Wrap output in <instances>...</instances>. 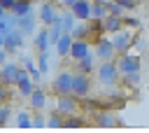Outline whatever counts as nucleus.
I'll use <instances>...</instances> for the list:
<instances>
[{
    "mask_svg": "<svg viewBox=\"0 0 149 133\" xmlns=\"http://www.w3.org/2000/svg\"><path fill=\"white\" fill-rule=\"evenodd\" d=\"M95 77L102 86H116L119 79H121V70L116 65V58H109V61H100V65L95 68Z\"/></svg>",
    "mask_w": 149,
    "mask_h": 133,
    "instance_id": "obj_1",
    "label": "nucleus"
},
{
    "mask_svg": "<svg viewBox=\"0 0 149 133\" xmlns=\"http://www.w3.org/2000/svg\"><path fill=\"white\" fill-rule=\"evenodd\" d=\"M28 75V70L23 68V65H19V63H14V61H5L2 65H0V82L2 84H14L16 86V82L21 79V77H26Z\"/></svg>",
    "mask_w": 149,
    "mask_h": 133,
    "instance_id": "obj_2",
    "label": "nucleus"
},
{
    "mask_svg": "<svg viewBox=\"0 0 149 133\" xmlns=\"http://www.w3.org/2000/svg\"><path fill=\"white\" fill-rule=\"evenodd\" d=\"M72 77H74V72L61 70V72L54 77V82H51V91H54L56 96H68V93H72Z\"/></svg>",
    "mask_w": 149,
    "mask_h": 133,
    "instance_id": "obj_3",
    "label": "nucleus"
},
{
    "mask_svg": "<svg viewBox=\"0 0 149 133\" xmlns=\"http://www.w3.org/2000/svg\"><path fill=\"white\" fill-rule=\"evenodd\" d=\"M88 93H91V75L74 70V77H72V96H77L79 100H84Z\"/></svg>",
    "mask_w": 149,
    "mask_h": 133,
    "instance_id": "obj_4",
    "label": "nucleus"
},
{
    "mask_svg": "<svg viewBox=\"0 0 149 133\" xmlns=\"http://www.w3.org/2000/svg\"><path fill=\"white\" fill-rule=\"evenodd\" d=\"M116 65H119V70H121V75H123V72H135V70H140V68H142V61H140L137 54L123 51V54H119Z\"/></svg>",
    "mask_w": 149,
    "mask_h": 133,
    "instance_id": "obj_5",
    "label": "nucleus"
},
{
    "mask_svg": "<svg viewBox=\"0 0 149 133\" xmlns=\"http://www.w3.org/2000/svg\"><path fill=\"white\" fill-rule=\"evenodd\" d=\"M109 40H112L116 54H123V51H128V49L133 47V35H130L128 30H116V33L109 35Z\"/></svg>",
    "mask_w": 149,
    "mask_h": 133,
    "instance_id": "obj_6",
    "label": "nucleus"
},
{
    "mask_svg": "<svg viewBox=\"0 0 149 133\" xmlns=\"http://www.w3.org/2000/svg\"><path fill=\"white\" fill-rule=\"evenodd\" d=\"M93 54H95V58H98V61H109V58H116V49H114L112 40H105V37H100V40L95 42Z\"/></svg>",
    "mask_w": 149,
    "mask_h": 133,
    "instance_id": "obj_7",
    "label": "nucleus"
},
{
    "mask_svg": "<svg viewBox=\"0 0 149 133\" xmlns=\"http://www.w3.org/2000/svg\"><path fill=\"white\" fill-rule=\"evenodd\" d=\"M77 107H79V98L72 96V93H68V96H58V100H56V110H58L61 114H65V117L74 114Z\"/></svg>",
    "mask_w": 149,
    "mask_h": 133,
    "instance_id": "obj_8",
    "label": "nucleus"
},
{
    "mask_svg": "<svg viewBox=\"0 0 149 133\" xmlns=\"http://www.w3.org/2000/svg\"><path fill=\"white\" fill-rule=\"evenodd\" d=\"M93 124L95 126H100V128H112V126H121V121H119V117L112 112V110H100V112H95V117H93Z\"/></svg>",
    "mask_w": 149,
    "mask_h": 133,
    "instance_id": "obj_9",
    "label": "nucleus"
},
{
    "mask_svg": "<svg viewBox=\"0 0 149 133\" xmlns=\"http://www.w3.org/2000/svg\"><path fill=\"white\" fill-rule=\"evenodd\" d=\"M23 47V33L14 26L9 33H5V49L9 51V54H14V51H19Z\"/></svg>",
    "mask_w": 149,
    "mask_h": 133,
    "instance_id": "obj_10",
    "label": "nucleus"
},
{
    "mask_svg": "<svg viewBox=\"0 0 149 133\" xmlns=\"http://www.w3.org/2000/svg\"><path fill=\"white\" fill-rule=\"evenodd\" d=\"M88 44H91V42H88L86 37H81V40H72V47H70V54H68V56H72L74 61L88 56V54H91V47H88Z\"/></svg>",
    "mask_w": 149,
    "mask_h": 133,
    "instance_id": "obj_11",
    "label": "nucleus"
},
{
    "mask_svg": "<svg viewBox=\"0 0 149 133\" xmlns=\"http://www.w3.org/2000/svg\"><path fill=\"white\" fill-rule=\"evenodd\" d=\"M70 12L74 14L77 21H88L91 19V0H74V5L70 7Z\"/></svg>",
    "mask_w": 149,
    "mask_h": 133,
    "instance_id": "obj_12",
    "label": "nucleus"
},
{
    "mask_svg": "<svg viewBox=\"0 0 149 133\" xmlns=\"http://www.w3.org/2000/svg\"><path fill=\"white\" fill-rule=\"evenodd\" d=\"M28 103H30V107L37 112V110H44L47 107V93H44V89H40L37 84H35V89H33V93L28 96Z\"/></svg>",
    "mask_w": 149,
    "mask_h": 133,
    "instance_id": "obj_13",
    "label": "nucleus"
},
{
    "mask_svg": "<svg viewBox=\"0 0 149 133\" xmlns=\"http://www.w3.org/2000/svg\"><path fill=\"white\" fill-rule=\"evenodd\" d=\"M121 26H123V16H116V14H107V16L102 19V33H107V35H112V33L121 30Z\"/></svg>",
    "mask_w": 149,
    "mask_h": 133,
    "instance_id": "obj_14",
    "label": "nucleus"
},
{
    "mask_svg": "<svg viewBox=\"0 0 149 133\" xmlns=\"http://www.w3.org/2000/svg\"><path fill=\"white\" fill-rule=\"evenodd\" d=\"M16 28L23 33V35H30L35 33V14H26V16H16Z\"/></svg>",
    "mask_w": 149,
    "mask_h": 133,
    "instance_id": "obj_15",
    "label": "nucleus"
},
{
    "mask_svg": "<svg viewBox=\"0 0 149 133\" xmlns=\"http://www.w3.org/2000/svg\"><path fill=\"white\" fill-rule=\"evenodd\" d=\"M54 47H56V54L58 56H68L70 54V47H72V33H65L63 30V35L58 37V42Z\"/></svg>",
    "mask_w": 149,
    "mask_h": 133,
    "instance_id": "obj_16",
    "label": "nucleus"
},
{
    "mask_svg": "<svg viewBox=\"0 0 149 133\" xmlns=\"http://www.w3.org/2000/svg\"><path fill=\"white\" fill-rule=\"evenodd\" d=\"M58 12H56V5L49 0V2H44L42 7H40V21L44 23V26H49L51 21H54V16H56Z\"/></svg>",
    "mask_w": 149,
    "mask_h": 133,
    "instance_id": "obj_17",
    "label": "nucleus"
},
{
    "mask_svg": "<svg viewBox=\"0 0 149 133\" xmlns=\"http://www.w3.org/2000/svg\"><path fill=\"white\" fill-rule=\"evenodd\" d=\"M33 89H35V82L30 79V75H26V77H21V79L16 82V91H19L21 98H28V96L33 93Z\"/></svg>",
    "mask_w": 149,
    "mask_h": 133,
    "instance_id": "obj_18",
    "label": "nucleus"
},
{
    "mask_svg": "<svg viewBox=\"0 0 149 133\" xmlns=\"http://www.w3.org/2000/svg\"><path fill=\"white\" fill-rule=\"evenodd\" d=\"M49 47H51L49 30H47V28H42V30L35 35V49H37V51H49Z\"/></svg>",
    "mask_w": 149,
    "mask_h": 133,
    "instance_id": "obj_19",
    "label": "nucleus"
},
{
    "mask_svg": "<svg viewBox=\"0 0 149 133\" xmlns=\"http://www.w3.org/2000/svg\"><path fill=\"white\" fill-rule=\"evenodd\" d=\"M30 12H33V2H30V0H16L14 7H12V14H14V16H26V14H30Z\"/></svg>",
    "mask_w": 149,
    "mask_h": 133,
    "instance_id": "obj_20",
    "label": "nucleus"
},
{
    "mask_svg": "<svg viewBox=\"0 0 149 133\" xmlns=\"http://www.w3.org/2000/svg\"><path fill=\"white\" fill-rule=\"evenodd\" d=\"M93 61H95V54H88V56L79 58V61H77V70H79V72L91 75V72H93Z\"/></svg>",
    "mask_w": 149,
    "mask_h": 133,
    "instance_id": "obj_21",
    "label": "nucleus"
},
{
    "mask_svg": "<svg viewBox=\"0 0 149 133\" xmlns=\"http://www.w3.org/2000/svg\"><path fill=\"white\" fill-rule=\"evenodd\" d=\"M14 121H16L19 128H33V117H30L26 110H19V112L14 114Z\"/></svg>",
    "mask_w": 149,
    "mask_h": 133,
    "instance_id": "obj_22",
    "label": "nucleus"
},
{
    "mask_svg": "<svg viewBox=\"0 0 149 133\" xmlns=\"http://www.w3.org/2000/svg\"><path fill=\"white\" fill-rule=\"evenodd\" d=\"M63 124H65V114H61L58 110H54L47 117V128H63Z\"/></svg>",
    "mask_w": 149,
    "mask_h": 133,
    "instance_id": "obj_23",
    "label": "nucleus"
},
{
    "mask_svg": "<svg viewBox=\"0 0 149 133\" xmlns=\"http://www.w3.org/2000/svg\"><path fill=\"white\" fill-rule=\"evenodd\" d=\"M107 16V2H93L91 0V19H105Z\"/></svg>",
    "mask_w": 149,
    "mask_h": 133,
    "instance_id": "obj_24",
    "label": "nucleus"
},
{
    "mask_svg": "<svg viewBox=\"0 0 149 133\" xmlns=\"http://www.w3.org/2000/svg\"><path fill=\"white\" fill-rule=\"evenodd\" d=\"M84 126H86V117H79V114L65 117V124H63V128H84Z\"/></svg>",
    "mask_w": 149,
    "mask_h": 133,
    "instance_id": "obj_25",
    "label": "nucleus"
},
{
    "mask_svg": "<svg viewBox=\"0 0 149 133\" xmlns=\"http://www.w3.org/2000/svg\"><path fill=\"white\" fill-rule=\"evenodd\" d=\"M23 68L28 70V75H30V79H33L35 84H40V79H42V70H40V68H35L30 58H26V61H23Z\"/></svg>",
    "mask_w": 149,
    "mask_h": 133,
    "instance_id": "obj_26",
    "label": "nucleus"
},
{
    "mask_svg": "<svg viewBox=\"0 0 149 133\" xmlns=\"http://www.w3.org/2000/svg\"><path fill=\"white\" fill-rule=\"evenodd\" d=\"M119 82H123L126 86H137V84L142 82V77H140V70H135V72H123Z\"/></svg>",
    "mask_w": 149,
    "mask_h": 133,
    "instance_id": "obj_27",
    "label": "nucleus"
},
{
    "mask_svg": "<svg viewBox=\"0 0 149 133\" xmlns=\"http://www.w3.org/2000/svg\"><path fill=\"white\" fill-rule=\"evenodd\" d=\"M61 16H63V21H61V23H63V30L70 33V30L74 28V14H72V12H65V14H61Z\"/></svg>",
    "mask_w": 149,
    "mask_h": 133,
    "instance_id": "obj_28",
    "label": "nucleus"
},
{
    "mask_svg": "<svg viewBox=\"0 0 149 133\" xmlns=\"http://www.w3.org/2000/svg\"><path fill=\"white\" fill-rule=\"evenodd\" d=\"M70 33H72V40H81V37L91 35V33H88V26H74Z\"/></svg>",
    "mask_w": 149,
    "mask_h": 133,
    "instance_id": "obj_29",
    "label": "nucleus"
},
{
    "mask_svg": "<svg viewBox=\"0 0 149 133\" xmlns=\"http://www.w3.org/2000/svg\"><path fill=\"white\" fill-rule=\"evenodd\" d=\"M9 117H12L9 105H7V103H5V105H0V126H5V124L9 121Z\"/></svg>",
    "mask_w": 149,
    "mask_h": 133,
    "instance_id": "obj_30",
    "label": "nucleus"
},
{
    "mask_svg": "<svg viewBox=\"0 0 149 133\" xmlns=\"http://www.w3.org/2000/svg\"><path fill=\"white\" fill-rule=\"evenodd\" d=\"M9 98H12V93H9V84H2V82H0V105L9 103Z\"/></svg>",
    "mask_w": 149,
    "mask_h": 133,
    "instance_id": "obj_31",
    "label": "nucleus"
},
{
    "mask_svg": "<svg viewBox=\"0 0 149 133\" xmlns=\"http://www.w3.org/2000/svg\"><path fill=\"white\" fill-rule=\"evenodd\" d=\"M37 63H40V70H42V72H47V70H49V51H40Z\"/></svg>",
    "mask_w": 149,
    "mask_h": 133,
    "instance_id": "obj_32",
    "label": "nucleus"
},
{
    "mask_svg": "<svg viewBox=\"0 0 149 133\" xmlns=\"http://www.w3.org/2000/svg\"><path fill=\"white\" fill-rule=\"evenodd\" d=\"M44 126H47V117H42L37 110V114L33 117V128H44Z\"/></svg>",
    "mask_w": 149,
    "mask_h": 133,
    "instance_id": "obj_33",
    "label": "nucleus"
},
{
    "mask_svg": "<svg viewBox=\"0 0 149 133\" xmlns=\"http://www.w3.org/2000/svg\"><path fill=\"white\" fill-rule=\"evenodd\" d=\"M107 14H116V16H121V14H123V7H119V5L112 0V2H107Z\"/></svg>",
    "mask_w": 149,
    "mask_h": 133,
    "instance_id": "obj_34",
    "label": "nucleus"
},
{
    "mask_svg": "<svg viewBox=\"0 0 149 133\" xmlns=\"http://www.w3.org/2000/svg\"><path fill=\"white\" fill-rule=\"evenodd\" d=\"M119 7H123V9H135L137 7V0H114Z\"/></svg>",
    "mask_w": 149,
    "mask_h": 133,
    "instance_id": "obj_35",
    "label": "nucleus"
},
{
    "mask_svg": "<svg viewBox=\"0 0 149 133\" xmlns=\"http://www.w3.org/2000/svg\"><path fill=\"white\" fill-rule=\"evenodd\" d=\"M123 26H130V28H137V26H140V21H137L135 16H126V19H123Z\"/></svg>",
    "mask_w": 149,
    "mask_h": 133,
    "instance_id": "obj_36",
    "label": "nucleus"
},
{
    "mask_svg": "<svg viewBox=\"0 0 149 133\" xmlns=\"http://www.w3.org/2000/svg\"><path fill=\"white\" fill-rule=\"evenodd\" d=\"M14 2H16V0H0V5L5 7V12H12V7H14Z\"/></svg>",
    "mask_w": 149,
    "mask_h": 133,
    "instance_id": "obj_37",
    "label": "nucleus"
},
{
    "mask_svg": "<svg viewBox=\"0 0 149 133\" xmlns=\"http://www.w3.org/2000/svg\"><path fill=\"white\" fill-rule=\"evenodd\" d=\"M7 54H9V51H7L5 47H0V63H5V61H7Z\"/></svg>",
    "mask_w": 149,
    "mask_h": 133,
    "instance_id": "obj_38",
    "label": "nucleus"
},
{
    "mask_svg": "<svg viewBox=\"0 0 149 133\" xmlns=\"http://www.w3.org/2000/svg\"><path fill=\"white\" fill-rule=\"evenodd\" d=\"M61 2H63V5H65V7H68V9H70V7H72V5H74V0H61Z\"/></svg>",
    "mask_w": 149,
    "mask_h": 133,
    "instance_id": "obj_39",
    "label": "nucleus"
},
{
    "mask_svg": "<svg viewBox=\"0 0 149 133\" xmlns=\"http://www.w3.org/2000/svg\"><path fill=\"white\" fill-rule=\"evenodd\" d=\"M0 47H5V35L0 33Z\"/></svg>",
    "mask_w": 149,
    "mask_h": 133,
    "instance_id": "obj_40",
    "label": "nucleus"
},
{
    "mask_svg": "<svg viewBox=\"0 0 149 133\" xmlns=\"http://www.w3.org/2000/svg\"><path fill=\"white\" fill-rule=\"evenodd\" d=\"M0 16H5V7L2 5H0Z\"/></svg>",
    "mask_w": 149,
    "mask_h": 133,
    "instance_id": "obj_41",
    "label": "nucleus"
},
{
    "mask_svg": "<svg viewBox=\"0 0 149 133\" xmlns=\"http://www.w3.org/2000/svg\"><path fill=\"white\" fill-rule=\"evenodd\" d=\"M93 2H107V0H93Z\"/></svg>",
    "mask_w": 149,
    "mask_h": 133,
    "instance_id": "obj_42",
    "label": "nucleus"
}]
</instances>
